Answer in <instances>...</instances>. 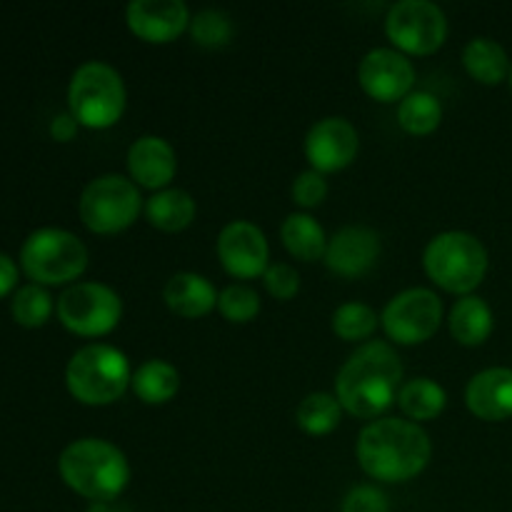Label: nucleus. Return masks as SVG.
<instances>
[{
	"label": "nucleus",
	"mask_w": 512,
	"mask_h": 512,
	"mask_svg": "<svg viewBox=\"0 0 512 512\" xmlns=\"http://www.w3.org/2000/svg\"><path fill=\"white\" fill-rule=\"evenodd\" d=\"M58 320L80 338H103L118 328L123 318V298L118 290L98 280L73 283L60 293Z\"/></svg>",
	"instance_id": "obj_9"
},
{
	"label": "nucleus",
	"mask_w": 512,
	"mask_h": 512,
	"mask_svg": "<svg viewBox=\"0 0 512 512\" xmlns=\"http://www.w3.org/2000/svg\"><path fill=\"white\" fill-rule=\"evenodd\" d=\"M343 420V405L333 393H310L300 400L298 410H295V423L305 435L313 438H323L330 435Z\"/></svg>",
	"instance_id": "obj_26"
},
{
	"label": "nucleus",
	"mask_w": 512,
	"mask_h": 512,
	"mask_svg": "<svg viewBox=\"0 0 512 512\" xmlns=\"http://www.w3.org/2000/svg\"><path fill=\"white\" fill-rule=\"evenodd\" d=\"M18 283V265L13 263V258L5 253H0V298L8 295L10 290Z\"/></svg>",
	"instance_id": "obj_36"
},
{
	"label": "nucleus",
	"mask_w": 512,
	"mask_h": 512,
	"mask_svg": "<svg viewBox=\"0 0 512 512\" xmlns=\"http://www.w3.org/2000/svg\"><path fill=\"white\" fill-rule=\"evenodd\" d=\"M333 333L338 335L345 343H368L373 338V333L380 325V315L370 308L368 303H360V300H350L335 308L333 320Z\"/></svg>",
	"instance_id": "obj_28"
},
{
	"label": "nucleus",
	"mask_w": 512,
	"mask_h": 512,
	"mask_svg": "<svg viewBox=\"0 0 512 512\" xmlns=\"http://www.w3.org/2000/svg\"><path fill=\"white\" fill-rule=\"evenodd\" d=\"M218 295L215 285L205 275L190 273V270L175 273L163 288L165 305L185 320H198L213 313L218 308Z\"/></svg>",
	"instance_id": "obj_19"
},
{
	"label": "nucleus",
	"mask_w": 512,
	"mask_h": 512,
	"mask_svg": "<svg viewBox=\"0 0 512 512\" xmlns=\"http://www.w3.org/2000/svg\"><path fill=\"white\" fill-rule=\"evenodd\" d=\"M10 310H13V318L18 325H23V328H40L53 315V298L38 283L20 285L15 290L13 300H10Z\"/></svg>",
	"instance_id": "obj_29"
},
{
	"label": "nucleus",
	"mask_w": 512,
	"mask_h": 512,
	"mask_svg": "<svg viewBox=\"0 0 512 512\" xmlns=\"http://www.w3.org/2000/svg\"><path fill=\"white\" fill-rule=\"evenodd\" d=\"M355 455L368 478L378 483H408L428 468L433 443L413 420L378 418L360 430Z\"/></svg>",
	"instance_id": "obj_2"
},
{
	"label": "nucleus",
	"mask_w": 512,
	"mask_h": 512,
	"mask_svg": "<svg viewBox=\"0 0 512 512\" xmlns=\"http://www.w3.org/2000/svg\"><path fill=\"white\" fill-rule=\"evenodd\" d=\"M218 260L238 280L263 278L270 268V245L263 230L250 220H230L218 233Z\"/></svg>",
	"instance_id": "obj_12"
},
{
	"label": "nucleus",
	"mask_w": 512,
	"mask_h": 512,
	"mask_svg": "<svg viewBox=\"0 0 512 512\" xmlns=\"http://www.w3.org/2000/svg\"><path fill=\"white\" fill-rule=\"evenodd\" d=\"M488 248L483 240L465 230H445L430 238L423 250L425 275L438 288L453 295H473L488 275Z\"/></svg>",
	"instance_id": "obj_5"
},
{
	"label": "nucleus",
	"mask_w": 512,
	"mask_h": 512,
	"mask_svg": "<svg viewBox=\"0 0 512 512\" xmlns=\"http://www.w3.org/2000/svg\"><path fill=\"white\" fill-rule=\"evenodd\" d=\"M260 295L258 290H253L245 283H233L228 288L220 290L218 295V310L228 323L245 325L250 320L258 318L260 313Z\"/></svg>",
	"instance_id": "obj_31"
},
{
	"label": "nucleus",
	"mask_w": 512,
	"mask_h": 512,
	"mask_svg": "<svg viewBox=\"0 0 512 512\" xmlns=\"http://www.w3.org/2000/svg\"><path fill=\"white\" fill-rule=\"evenodd\" d=\"M130 390L145 405H165L178 395L180 373L168 360L150 358L145 363H140L138 370H133Z\"/></svg>",
	"instance_id": "obj_22"
},
{
	"label": "nucleus",
	"mask_w": 512,
	"mask_h": 512,
	"mask_svg": "<svg viewBox=\"0 0 512 512\" xmlns=\"http://www.w3.org/2000/svg\"><path fill=\"white\" fill-rule=\"evenodd\" d=\"M20 265L38 285H65L88 268V248L75 233L63 228H38L23 240Z\"/></svg>",
	"instance_id": "obj_7"
},
{
	"label": "nucleus",
	"mask_w": 512,
	"mask_h": 512,
	"mask_svg": "<svg viewBox=\"0 0 512 512\" xmlns=\"http://www.w3.org/2000/svg\"><path fill=\"white\" fill-rule=\"evenodd\" d=\"M390 498L378 485H355L340 503V512H390Z\"/></svg>",
	"instance_id": "obj_33"
},
{
	"label": "nucleus",
	"mask_w": 512,
	"mask_h": 512,
	"mask_svg": "<svg viewBox=\"0 0 512 512\" xmlns=\"http://www.w3.org/2000/svg\"><path fill=\"white\" fill-rule=\"evenodd\" d=\"M465 405L475 418L500 423L512 418V368H485L465 385Z\"/></svg>",
	"instance_id": "obj_18"
},
{
	"label": "nucleus",
	"mask_w": 512,
	"mask_h": 512,
	"mask_svg": "<svg viewBox=\"0 0 512 512\" xmlns=\"http://www.w3.org/2000/svg\"><path fill=\"white\" fill-rule=\"evenodd\" d=\"M325 198H328V180L318 170L310 168L293 180V200L298 208L313 210L323 205Z\"/></svg>",
	"instance_id": "obj_32"
},
{
	"label": "nucleus",
	"mask_w": 512,
	"mask_h": 512,
	"mask_svg": "<svg viewBox=\"0 0 512 512\" xmlns=\"http://www.w3.org/2000/svg\"><path fill=\"white\" fill-rule=\"evenodd\" d=\"M125 105H128V90L123 75L105 60H88L70 75L68 108L83 128H113L123 118Z\"/></svg>",
	"instance_id": "obj_6"
},
{
	"label": "nucleus",
	"mask_w": 512,
	"mask_h": 512,
	"mask_svg": "<svg viewBox=\"0 0 512 512\" xmlns=\"http://www.w3.org/2000/svg\"><path fill=\"white\" fill-rule=\"evenodd\" d=\"M280 238H283L285 250L293 258L303 260V263H315V260L325 258L328 250V235H325L323 225L308 213H290L280 225Z\"/></svg>",
	"instance_id": "obj_23"
},
{
	"label": "nucleus",
	"mask_w": 512,
	"mask_h": 512,
	"mask_svg": "<svg viewBox=\"0 0 512 512\" xmlns=\"http://www.w3.org/2000/svg\"><path fill=\"white\" fill-rule=\"evenodd\" d=\"M128 173L138 188L165 190L178 173L175 148L160 135H140L128 148Z\"/></svg>",
	"instance_id": "obj_17"
},
{
	"label": "nucleus",
	"mask_w": 512,
	"mask_h": 512,
	"mask_svg": "<svg viewBox=\"0 0 512 512\" xmlns=\"http://www.w3.org/2000/svg\"><path fill=\"white\" fill-rule=\"evenodd\" d=\"M190 8L183 0H130L125 23L135 38L145 43H173L190 28Z\"/></svg>",
	"instance_id": "obj_15"
},
{
	"label": "nucleus",
	"mask_w": 512,
	"mask_h": 512,
	"mask_svg": "<svg viewBox=\"0 0 512 512\" xmlns=\"http://www.w3.org/2000/svg\"><path fill=\"white\" fill-rule=\"evenodd\" d=\"M463 65L470 73V78L483 85L503 83L512 68L508 50L498 40L485 38V35L468 40V45L463 48Z\"/></svg>",
	"instance_id": "obj_24"
},
{
	"label": "nucleus",
	"mask_w": 512,
	"mask_h": 512,
	"mask_svg": "<svg viewBox=\"0 0 512 512\" xmlns=\"http://www.w3.org/2000/svg\"><path fill=\"white\" fill-rule=\"evenodd\" d=\"M145 218L153 228L163 230V233H180L188 228L195 220L198 205H195L193 195L183 188H165L150 195L145 200Z\"/></svg>",
	"instance_id": "obj_21"
},
{
	"label": "nucleus",
	"mask_w": 512,
	"mask_h": 512,
	"mask_svg": "<svg viewBox=\"0 0 512 512\" xmlns=\"http://www.w3.org/2000/svg\"><path fill=\"white\" fill-rule=\"evenodd\" d=\"M380 235L368 225H345L328 238L325 265L340 278H360L370 273L380 258Z\"/></svg>",
	"instance_id": "obj_16"
},
{
	"label": "nucleus",
	"mask_w": 512,
	"mask_h": 512,
	"mask_svg": "<svg viewBox=\"0 0 512 512\" xmlns=\"http://www.w3.org/2000/svg\"><path fill=\"white\" fill-rule=\"evenodd\" d=\"M358 83L378 103H400L413 93L415 65L395 48H373L358 65Z\"/></svg>",
	"instance_id": "obj_13"
},
{
	"label": "nucleus",
	"mask_w": 512,
	"mask_h": 512,
	"mask_svg": "<svg viewBox=\"0 0 512 512\" xmlns=\"http://www.w3.org/2000/svg\"><path fill=\"white\" fill-rule=\"evenodd\" d=\"M75 133H78V120L68 113H60L55 115L53 120H50V135H53L58 143H68V140L75 138Z\"/></svg>",
	"instance_id": "obj_35"
},
{
	"label": "nucleus",
	"mask_w": 512,
	"mask_h": 512,
	"mask_svg": "<svg viewBox=\"0 0 512 512\" xmlns=\"http://www.w3.org/2000/svg\"><path fill=\"white\" fill-rule=\"evenodd\" d=\"M395 403L403 410L405 418L420 425L443 415L445 405H448V393L433 378H413L400 385Z\"/></svg>",
	"instance_id": "obj_25"
},
{
	"label": "nucleus",
	"mask_w": 512,
	"mask_h": 512,
	"mask_svg": "<svg viewBox=\"0 0 512 512\" xmlns=\"http://www.w3.org/2000/svg\"><path fill=\"white\" fill-rule=\"evenodd\" d=\"M263 285L275 300H293L300 290V273L290 263H270Z\"/></svg>",
	"instance_id": "obj_34"
},
{
	"label": "nucleus",
	"mask_w": 512,
	"mask_h": 512,
	"mask_svg": "<svg viewBox=\"0 0 512 512\" xmlns=\"http://www.w3.org/2000/svg\"><path fill=\"white\" fill-rule=\"evenodd\" d=\"M443 300L430 288H408L388 300L380 313V325L390 343L420 345L428 343L443 325Z\"/></svg>",
	"instance_id": "obj_11"
},
{
	"label": "nucleus",
	"mask_w": 512,
	"mask_h": 512,
	"mask_svg": "<svg viewBox=\"0 0 512 512\" xmlns=\"http://www.w3.org/2000/svg\"><path fill=\"white\" fill-rule=\"evenodd\" d=\"M448 328L453 340H458L465 348L483 345L493 335L495 328L493 308L483 298H478V295H463L450 308Z\"/></svg>",
	"instance_id": "obj_20"
},
{
	"label": "nucleus",
	"mask_w": 512,
	"mask_h": 512,
	"mask_svg": "<svg viewBox=\"0 0 512 512\" xmlns=\"http://www.w3.org/2000/svg\"><path fill=\"white\" fill-rule=\"evenodd\" d=\"M143 195L138 185L120 173H105L90 180L78 200L80 220L98 235L128 230L143 213Z\"/></svg>",
	"instance_id": "obj_8"
},
{
	"label": "nucleus",
	"mask_w": 512,
	"mask_h": 512,
	"mask_svg": "<svg viewBox=\"0 0 512 512\" xmlns=\"http://www.w3.org/2000/svg\"><path fill=\"white\" fill-rule=\"evenodd\" d=\"M508 80H510V88H512V68H510V75H508Z\"/></svg>",
	"instance_id": "obj_37"
},
{
	"label": "nucleus",
	"mask_w": 512,
	"mask_h": 512,
	"mask_svg": "<svg viewBox=\"0 0 512 512\" xmlns=\"http://www.w3.org/2000/svg\"><path fill=\"white\" fill-rule=\"evenodd\" d=\"M385 35L403 55H430L448 38V15L433 0H398L385 15Z\"/></svg>",
	"instance_id": "obj_10"
},
{
	"label": "nucleus",
	"mask_w": 512,
	"mask_h": 512,
	"mask_svg": "<svg viewBox=\"0 0 512 512\" xmlns=\"http://www.w3.org/2000/svg\"><path fill=\"white\" fill-rule=\"evenodd\" d=\"M398 123L410 135H430L443 123V103L428 90H413L398 103Z\"/></svg>",
	"instance_id": "obj_27"
},
{
	"label": "nucleus",
	"mask_w": 512,
	"mask_h": 512,
	"mask_svg": "<svg viewBox=\"0 0 512 512\" xmlns=\"http://www.w3.org/2000/svg\"><path fill=\"white\" fill-rule=\"evenodd\" d=\"M63 483L80 498L115 503L130 485V463L123 450L103 438H80L65 445L58 458Z\"/></svg>",
	"instance_id": "obj_3"
},
{
	"label": "nucleus",
	"mask_w": 512,
	"mask_h": 512,
	"mask_svg": "<svg viewBox=\"0 0 512 512\" xmlns=\"http://www.w3.org/2000/svg\"><path fill=\"white\" fill-rule=\"evenodd\" d=\"M133 370L123 350L108 343H90L75 350L65 365V385L78 403L90 408L118 403L130 388Z\"/></svg>",
	"instance_id": "obj_4"
},
{
	"label": "nucleus",
	"mask_w": 512,
	"mask_h": 512,
	"mask_svg": "<svg viewBox=\"0 0 512 512\" xmlns=\"http://www.w3.org/2000/svg\"><path fill=\"white\" fill-rule=\"evenodd\" d=\"M403 385V360L385 340L358 345L335 375V398L345 413L378 420L398 400Z\"/></svg>",
	"instance_id": "obj_1"
},
{
	"label": "nucleus",
	"mask_w": 512,
	"mask_h": 512,
	"mask_svg": "<svg viewBox=\"0 0 512 512\" xmlns=\"http://www.w3.org/2000/svg\"><path fill=\"white\" fill-rule=\"evenodd\" d=\"M360 150V135L348 118L330 115L318 120L305 135V158L318 173H338L345 170Z\"/></svg>",
	"instance_id": "obj_14"
},
{
	"label": "nucleus",
	"mask_w": 512,
	"mask_h": 512,
	"mask_svg": "<svg viewBox=\"0 0 512 512\" xmlns=\"http://www.w3.org/2000/svg\"><path fill=\"white\" fill-rule=\"evenodd\" d=\"M233 18L220 8H203L190 18V38L200 48H223L233 38Z\"/></svg>",
	"instance_id": "obj_30"
}]
</instances>
